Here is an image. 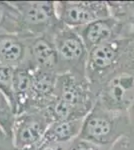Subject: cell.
Masks as SVG:
<instances>
[{"label": "cell", "mask_w": 134, "mask_h": 150, "mask_svg": "<svg viewBox=\"0 0 134 150\" xmlns=\"http://www.w3.org/2000/svg\"><path fill=\"white\" fill-rule=\"evenodd\" d=\"M56 13L63 25L79 28L94 21L111 17L108 2L60 1L55 2Z\"/></svg>", "instance_id": "cell-7"}, {"label": "cell", "mask_w": 134, "mask_h": 150, "mask_svg": "<svg viewBox=\"0 0 134 150\" xmlns=\"http://www.w3.org/2000/svg\"><path fill=\"white\" fill-rule=\"evenodd\" d=\"M35 150H66V144L42 142Z\"/></svg>", "instance_id": "cell-18"}, {"label": "cell", "mask_w": 134, "mask_h": 150, "mask_svg": "<svg viewBox=\"0 0 134 150\" xmlns=\"http://www.w3.org/2000/svg\"><path fill=\"white\" fill-rule=\"evenodd\" d=\"M26 34L0 36V63L13 68L28 63V39Z\"/></svg>", "instance_id": "cell-10"}, {"label": "cell", "mask_w": 134, "mask_h": 150, "mask_svg": "<svg viewBox=\"0 0 134 150\" xmlns=\"http://www.w3.org/2000/svg\"><path fill=\"white\" fill-rule=\"evenodd\" d=\"M110 148L99 146L87 140L76 137L71 142L66 144V150H109Z\"/></svg>", "instance_id": "cell-17"}, {"label": "cell", "mask_w": 134, "mask_h": 150, "mask_svg": "<svg viewBox=\"0 0 134 150\" xmlns=\"http://www.w3.org/2000/svg\"><path fill=\"white\" fill-rule=\"evenodd\" d=\"M7 143L12 145V142L8 139V137L4 134V132L2 131V129L0 128V150H9L6 148ZM13 146V145H12Z\"/></svg>", "instance_id": "cell-19"}, {"label": "cell", "mask_w": 134, "mask_h": 150, "mask_svg": "<svg viewBox=\"0 0 134 150\" xmlns=\"http://www.w3.org/2000/svg\"><path fill=\"white\" fill-rule=\"evenodd\" d=\"M14 69L15 68L11 66L0 63V90L5 94V96L8 98L9 102L11 103L12 107L15 111V100H14L13 92Z\"/></svg>", "instance_id": "cell-16"}, {"label": "cell", "mask_w": 134, "mask_h": 150, "mask_svg": "<svg viewBox=\"0 0 134 150\" xmlns=\"http://www.w3.org/2000/svg\"><path fill=\"white\" fill-rule=\"evenodd\" d=\"M95 102L96 96L86 77L61 73L57 75L54 99L45 110L52 122L84 119Z\"/></svg>", "instance_id": "cell-1"}, {"label": "cell", "mask_w": 134, "mask_h": 150, "mask_svg": "<svg viewBox=\"0 0 134 150\" xmlns=\"http://www.w3.org/2000/svg\"><path fill=\"white\" fill-rule=\"evenodd\" d=\"M73 29L81 37L87 51L109 41L132 36V30L126 24L112 16Z\"/></svg>", "instance_id": "cell-8"}, {"label": "cell", "mask_w": 134, "mask_h": 150, "mask_svg": "<svg viewBox=\"0 0 134 150\" xmlns=\"http://www.w3.org/2000/svg\"><path fill=\"white\" fill-rule=\"evenodd\" d=\"M34 68L29 63L14 69L13 92L16 115L32 109V78Z\"/></svg>", "instance_id": "cell-11"}, {"label": "cell", "mask_w": 134, "mask_h": 150, "mask_svg": "<svg viewBox=\"0 0 134 150\" xmlns=\"http://www.w3.org/2000/svg\"><path fill=\"white\" fill-rule=\"evenodd\" d=\"M133 37L134 36H130L109 41L88 51L86 78L95 96L101 84L120 63L121 58Z\"/></svg>", "instance_id": "cell-3"}, {"label": "cell", "mask_w": 134, "mask_h": 150, "mask_svg": "<svg viewBox=\"0 0 134 150\" xmlns=\"http://www.w3.org/2000/svg\"><path fill=\"white\" fill-rule=\"evenodd\" d=\"M22 19L24 32L28 36L53 34L61 24L56 13L55 2H12Z\"/></svg>", "instance_id": "cell-6"}, {"label": "cell", "mask_w": 134, "mask_h": 150, "mask_svg": "<svg viewBox=\"0 0 134 150\" xmlns=\"http://www.w3.org/2000/svg\"><path fill=\"white\" fill-rule=\"evenodd\" d=\"M132 132L127 112L112 111L96 101L85 116L79 138L111 148L119 139Z\"/></svg>", "instance_id": "cell-2"}, {"label": "cell", "mask_w": 134, "mask_h": 150, "mask_svg": "<svg viewBox=\"0 0 134 150\" xmlns=\"http://www.w3.org/2000/svg\"><path fill=\"white\" fill-rule=\"evenodd\" d=\"M51 122L45 109H31L16 115L12 132L14 150H35Z\"/></svg>", "instance_id": "cell-5"}, {"label": "cell", "mask_w": 134, "mask_h": 150, "mask_svg": "<svg viewBox=\"0 0 134 150\" xmlns=\"http://www.w3.org/2000/svg\"><path fill=\"white\" fill-rule=\"evenodd\" d=\"M15 118L16 113L11 103L9 102L5 94L0 90V128L11 142Z\"/></svg>", "instance_id": "cell-15"}, {"label": "cell", "mask_w": 134, "mask_h": 150, "mask_svg": "<svg viewBox=\"0 0 134 150\" xmlns=\"http://www.w3.org/2000/svg\"><path fill=\"white\" fill-rule=\"evenodd\" d=\"M52 35L44 34L29 37L28 63L35 69L57 73L58 57Z\"/></svg>", "instance_id": "cell-9"}, {"label": "cell", "mask_w": 134, "mask_h": 150, "mask_svg": "<svg viewBox=\"0 0 134 150\" xmlns=\"http://www.w3.org/2000/svg\"><path fill=\"white\" fill-rule=\"evenodd\" d=\"M57 73L47 70H33L32 109H46L54 99Z\"/></svg>", "instance_id": "cell-12"}, {"label": "cell", "mask_w": 134, "mask_h": 150, "mask_svg": "<svg viewBox=\"0 0 134 150\" xmlns=\"http://www.w3.org/2000/svg\"><path fill=\"white\" fill-rule=\"evenodd\" d=\"M25 34L20 13L12 2L0 1V36Z\"/></svg>", "instance_id": "cell-14"}, {"label": "cell", "mask_w": 134, "mask_h": 150, "mask_svg": "<svg viewBox=\"0 0 134 150\" xmlns=\"http://www.w3.org/2000/svg\"><path fill=\"white\" fill-rule=\"evenodd\" d=\"M83 119L60 120L50 123L45 132L42 142L57 144H68L79 136Z\"/></svg>", "instance_id": "cell-13"}, {"label": "cell", "mask_w": 134, "mask_h": 150, "mask_svg": "<svg viewBox=\"0 0 134 150\" xmlns=\"http://www.w3.org/2000/svg\"><path fill=\"white\" fill-rule=\"evenodd\" d=\"M52 36L58 57L57 73L86 77L88 51L76 30L61 23Z\"/></svg>", "instance_id": "cell-4"}]
</instances>
